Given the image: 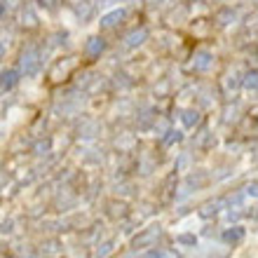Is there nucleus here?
<instances>
[{
    "mask_svg": "<svg viewBox=\"0 0 258 258\" xmlns=\"http://www.w3.org/2000/svg\"><path fill=\"white\" fill-rule=\"evenodd\" d=\"M160 235H162V228H160V225H150V228H146L143 232H139V235H136L134 242H132V246H134V249L155 246V242L160 239Z\"/></svg>",
    "mask_w": 258,
    "mask_h": 258,
    "instance_id": "nucleus-1",
    "label": "nucleus"
},
{
    "mask_svg": "<svg viewBox=\"0 0 258 258\" xmlns=\"http://www.w3.org/2000/svg\"><path fill=\"white\" fill-rule=\"evenodd\" d=\"M246 237V230L242 228V225H232V228H228V230L223 232V242L225 244H242Z\"/></svg>",
    "mask_w": 258,
    "mask_h": 258,
    "instance_id": "nucleus-2",
    "label": "nucleus"
},
{
    "mask_svg": "<svg viewBox=\"0 0 258 258\" xmlns=\"http://www.w3.org/2000/svg\"><path fill=\"white\" fill-rule=\"evenodd\" d=\"M221 207H223V202H221V200H216V202H207V204L202 207V209H200V216H204V218L216 216Z\"/></svg>",
    "mask_w": 258,
    "mask_h": 258,
    "instance_id": "nucleus-3",
    "label": "nucleus"
},
{
    "mask_svg": "<svg viewBox=\"0 0 258 258\" xmlns=\"http://www.w3.org/2000/svg\"><path fill=\"white\" fill-rule=\"evenodd\" d=\"M103 47H106V45H103L101 38H92V40L87 42V56H99L103 52Z\"/></svg>",
    "mask_w": 258,
    "mask_h": 258,
    "instance_id": "nucleus-4",
    "label": "nucleus"
},
{
    "mask_svg": "<svg viewBox=\"0 0 258 258\" xmlns=\"http://www.w3.org/2000/svg\"><path fill=\"white\" fill-rule=\"evenodd\" d=\"M122 17H124V12H122V10H117V12L108 14V17H103V19H101V26H103V28L115 26V24H117V21H120V19H122Z\"/></svg>",
    "mask_w": 258,
    "mask_h": 258,
    "instance_id": "nucleus-5",
    "label": "nucleus"
},
{
    "mask_svg": "<svg viewBox=\"0 0 258 258\" xmlns=\"http://www.w3.org/2000/svg\"><path fill=\"white\" fill-rule=\"evenodd\" d=\"M24 71H26L28 75L38 73V59H35V54H28V56H24Z\"/></svg>",
    "mask_w": 258,
    "mask_h": 258,
    "instance_id": "nucleus-6",
    "label": "nucleus"
},
{
    "mask_svg": "<svg viewBox=\"0 0 258 258\" xmlns=\"http://www.w3.org/2000/svg\"><path fill=\"white\" fill-rule=\"evenodd\" d=\"M197 122H200V115H197L195 110H185L183 113V124L185 127H195Z\"/></svg>",
    "mask_w": 258,
    "mask_h": 258,
    "instance_id": "nucleus-7",
    "label": "nucleus"
},
{
    "mask_svg": "<svg viewBox=\"0 0 258 258\" xmlns=\"http://www.w3.org/2000/svg\"><path fill=\"white\" fill-rule=\"evenodd\" d=\"M3 87H14V85H17V73H14V71H7V73H3Z\"/></svg>",
    "mask_w": 258,
    "mask_h": 258,
    "instance_id": "nucleus-8",
    "label": "nucleus"
},
{
    "mask_svg": "<svg viewBox=\"0 0 258 258\" xmlns=\"http://www.w3.org/2000/svg\"><path fill=\"white\" fill-rule=\"evenodd\" d=\"M143 38H146V31H134V33H129V38H127V42L129 45H139V42H143Z\"/></svg>",
    "mask_w": 258,
    "mask_h": 258,
    "instance_id": "nucleus-9",
    "label": "nucleus"
},
{
    "mask_svg": "<svg viewBox=\"0 0 258 258\" xmlns=\"http://www.w3.org/2000/svg\"><path fill=\"white\" fill-rule=\"evenodd\" d=\"M181 141V134L178 132H167V136L162 139V146H171V143Z\"/></svg>",
    "mask_w": 258,
    "mask_h": 258,
    "instance_id": "nucleus-10",
    "label": "nucleus"
},
{
    "mask_svg": "<svg viewBox=\"0 0 258 258\" xmlns=\"http://www.w3.org/2000/svg\"><path fill=\"white\" fill-rule=\"evenodd\" d=\"M207 66H209V54H207V52L197 54V63H195V68H207Z\"/></svg>",
    "mask_w": 258,
    "mask_h": 258,
    "instance_id": "nucleus-11",
    "label": "nucleus"
},
{
    "mask_svg": "<svg viewBox=\"0 0 258 258\" xmlns=\"http://www.w3.org/2000/svg\"><path fill=\"white\" fill-rule=\"evenodd\" d=\"M178 242H181V244H195L197 239H195V235H178Z\"/></svg>",
    "mask_w": 258,
    "mask_h": 258,
    "instance_id": "nucleus-12",
    "label": "nucleus"
},
{
    "mask_svg": "<svg viewBox=\"0 0 258 258\" xmlns=\"http://www.w3.org/2000/svg\"><path fill=\"white\" fill-rule=\"evenodd\" d=\"M244 85H246V87H249V89H253V87H256V73H253V71H251V73H249V75H246Z\"/></svg>",
    "mask_w": 258,
    "mask_h": 258,
    "instance_id": "nucleus-13",
    "label": "nucleus"
},
{
    "mask_svg": "<svg viewBox=\"0 0 258 258\" xmlns=\"http://www.w3.org/2000/svg\"><path fill=\"white\" fill-rule=\"evenodd\" d=\"M136 258H160V249H150V251L141 253V256H136Z\"/></svg>",
    "mask_w": 258,
    "mask_h": 258,
    "instance_id": "nucleus-14",
    "label": "nucleus"
},
{
    "mask_svg": "<svg viewBox=\"0 0 258 258\" xmlns=\"http://www.w3.org/2000/svg\"><path fill=\"white\" fill-rule=\"evenodd\" d=\"M110 249H113V244H110V242H108V244H103V249H99V253H96V256H99V258L108 256V253H110Z\"/></svg>",
    "mask_w": 258,
    "mask_h": 258,
    "instance_id": "nucleus-15",
    "label": "nucleus"
},
{
    "mask_svg": "<svg viewBox=\"0 0 258 258\" xmlns=\"http://www.w3.org/2000/svg\"><path fill=\"white\" fill-rule=\"evenodd\" d=\"M246 195H251V197H256V181H251V183L246 185Z\"/></svg>",
    "mask_w": 258,
    "mask_h": 258,
    "instance_id": "nucleus-16",
    "label": "nucleus"
},
{
    "mask_svg": "<svg viewBox=\"0 0 258 258\" xmlns=\"http://www.w3.org/2000/svg\"><path fill=\"white\" fill-rule=\"evenodd\" d=\"M160 258H178L176 251H160Z\"/></svg>",
    "mask_w": 258,
    "mask_h": 258,
    "instance_id": "nucleus-17",
    "label": "nucleus"
},
{
    "mask_svg": "<svg viewBox=\"0 0 258 258\" xmlns=\"http://www.w3.org/2000/svg\"><path fill=\"white\" fill-rule=\"evenodd\" d=\"M47 148H49V141H45V143H40L35 150H38V153H42V150H47Z\"/></svg>",
    "mask_w": 258,
    "mask_h": 258,
    "instance_id": "nucleus-18",
    "label": "nucleus"
},
{
    "mask_svg": "<svg viewBox=\"0 0 258 258\" xmlns=\"http://www.w3.org/2000/svg\"><path fill=\"white\" fill-rule=\"evenodd\" d=\"M0 56H3V45H0Z\"/></svg>",
    "mask_w": 258,
    "mask_h": 258,
    "instance_id": "nucleus-19",
    "label": "nucleus"
},
{
    "mask_svg": "<svg viewBox=\"0 0 258 258\" xmlns=\"http://www.w3.org/2000/svg\"><path fill=\"white\" fill-rule=\"evenodd\" d=\"M0 14H3V7H0Z\"/></svg>",
    "mask_w": 258,
    "mask_h": 258,
    "instance_id": "nucleus-20",
    "label": "nucleus"
}]
</instances>
